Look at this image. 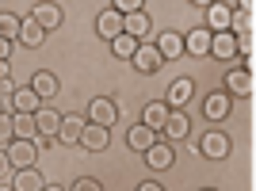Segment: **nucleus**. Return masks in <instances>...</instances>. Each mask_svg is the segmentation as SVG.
Returning <instances> with one entry per match:
<instances>
[{
	"mask_svg": "<svg viewBox=\"0 0 256 191\" xmlns=\"http://www.w3.org/2000/svg\"><path fill=\"white\" fill-rule=\"evenodd\" d=\"M73 191H104V188H100V180H92V176H80V180L73 184Z\"/></svg>",
	"mask_w": 256,
	"mask_h": 191,
	"instance_id": "7c9ffc66",
	"label": "nucleus"
},
{
	"mask_svg": "<svg viewBox=\"0 0 256 191\" xmlns=\"http://www.w3.org/2000/svg\"><path fill=\"white\" fill-rule=\"evenodd\" d=\"M134 50H138V38H130V34L111 38V54H115V58H122V62H130V58H134Z\"/></svg>",
	"mask_w": 256,
	"mask_h": 191,
	"instance_id": "bb28decb",
	"label": "nucleus"
},
{
	"mask_svg": "<svg viewBox=\"0 0 256 191\" xmlns=\"http://www.w3.org/2000/svg\"><path fill=\"white\" fill-rule=\"evenodd\" d=\"M164 134H168L172 142H180V138H188V130H192V118L184 115V111H168V118H164Z\"/></svg>",
	"mask_w": 256,
	"mask_h": 191,
	"instance_id": "dca6fc26",
	"label": "nucleus"
},
{
	"mask_svg": "<svg viewBox=\"0 0 256 191\" xmlns=\"http://www.w3.org/2000/svg\"><path fill=\"white\" fill-rule=\"evenodd\" d=\"M88 126L84 115H62V126H58V142L62 146H76L80 142V130Z\"/></svg>",
	"mask_w": 256,
	"mask_h": 191,
	"instance_id": "39448f33",
	"label": "nucleus"
},
{
	"mask_svg": "<svg viewBox=\"0 0 256 191\" xmlns=\"http://www.w3.org/2000/svg\"><path fill=\"white\" fill-rule=\"evenodd\" d=\"M107 142H111V134H107L104 126H96V122H88V126L80 130V142H76V146H84L88 153H100V149H107Z\"/></svg>",
	"mask_w": 256,
	"mask_h": 191,
	"instance_id": "1a4fd4ad",
	"label": "nucleus"
},
{
	"mask_svg": "<svg viewBox=\"0 0 256 191\" xmlns=\"http://www.w3.org/2000/svg\"><path fill=\"white\" fill-rule=\"evenodd\" d=\"M34 126H38V134L50 142H58V126H62V115L58 111H50V107H38L34 111Z\"/></svg>",
	"mask_w": 256,
	"mask_h": 191,
	"instance_id": "9b49d317",
	"label": "nucleus"
},
{
	"mask_svg": "<svg viewBox=\"0 0 256 191\" xmlns=\"http://www.w3.org/2000/svg\"><path fill=\"white\" fill-rule=\"evenodd\" d=\"M42 27H38V23H34V20H23L20 23V42L23 46H27V50H34V46H42Z\"/></svg>",
	"mask_w": 256,
	"mask_h": 191,
	"instance_id": "b1692460",
	"label": "nucleus"
},
{
	"mask_svg": "<svg viewBox=\"0 0 256 191\" xmlns=\"http://www.w3.org/2000/svg\"><path fill=\"white\" fill-rule=\"evenodd\" d=\"M226 88L234 96H248L252 92V73H245V69H230L226 73Z\"/></svg>",
	"mask_w": 256,
	"mask_h": 191,
	"instance_id": "aec40b11",
	"label": "nucleus"
},
{
	"mask_svg": "<svg viewBox=\"0 0 256 191\" xmlns=\"http://www.w3.org/2000/svg\"><path fill=\"white\" fill-rule=\"evenodd\" d=\"M42 188H46V180L38 176V168H23L12 176V191H42Z\"/></svg>",
	"mask_w": 256,
	"mask_h": 191,
	"instance_id": "f3484780",
	"label": "nucleus"
},
{
	"mask_svg": "<svg viewBox=\"0 0 256 191\" xmlns=\"http://www.w3.org/2000/svg\"><path fill=\"white\" fill-rule=\"evenodd\" d=\"M203 115L210 118V122H222V118L230 115V92H210L203 100Z\"/></svg>",
	"mask_w": 256,
	"mask_h": 191,
	"instance_id": "0eeeda50",
	"label": "nucleus"
},
{
	"mask_svg": "<svg viewBox=\"0 0 256 191\" xmlns=\"http://www.w3.org/2000/svg\"><path fill=\"white\" fill-rule=\"evenodd\" d=\"M0 191H12V184H0Z\"/></svg>",
	"mask_w": 256,
	"mask_h": 191,
	"instance_id": "e433bc0d",
	"label": "nucleus"
},
{
	"mask_svg": "<svg viewBox=\"0 0 256 191\" xmlns=\"http://www.w3.org/2000/svg\"><path fill=\"white\" fill-rule=\"evenodd\" d=\"M12 138H16L12 134V115H0V149H8Z\"/></svg>",
	"mask_w": 256,
	"mask_h": 191,
	"instance_id": "c756f323",
	"label": "nucleus"
},
{
	"mask_svg": "<svg viewBox=\"0 0 256 191\" xmlns=\"http://www.w3.org/2000/svg\"><path fill=\"white\" fill-rule=\"evenodd\" d=\"M210 54H214V58H222V62H230V58L237 54V38L230 31L214 34V38H210Z\"/></svg>",
	"mask_w": 256,
	"mask_h": 191,
	"instance_id": "4be33fe9",
	"label": "nucleus"
},
{
	"mask_svg": "<svg viewBox=\"0 0 256 191\" xmlns=\"http://www.w3.org/2000/svg\"><path fill=\"white\" fill-rule=\"evenodd\" d=\"M172 160H176V157H172V146H168V142H153V146L150 149H146V164H150V168H172Z\"/></svg>",
	"mask_w": 256,
	"mask_h": 191,
	"instance_id": "ddd939ff",
	"label": "nucleus"
},
{
	"mask_svg": "<svg viewBox=\"0 0 256 191\" xmlns=\"http://www.w3.org/2000/svg\"><path fill=\"white\" fill-rule=\"evenodd\" d=\"M8 176H16V168H12V160H8V153L0 149V184L8 180Z\"/></svg>",
	"mask_w": 256,
	"mask_h": 191,
	"instance_id": "2f4dec72",
	"label": "nucleus"
},
{
	"mask_svg": "<svg viewBox=\"0 0 256 191\" xmlns=\"http://www.w3.org/2000/svg\"><path fill=\"white\" fill-rule=\"evenodd\" d=\"M199 149H203V157H210V160H222L226 153H230V138H226L222 130H206V138L199 142Z\"/></svg>",
	"mask_w": 256,
	"mask_h": 191,
	"instance_id": "423d86ee",
	"label": "nucleus"
},
{
	"mask_svg": "<svg viewBox=\"0 0 256 191\" xmlns=\"http://www.w3.org/2000/svg\"><path fill=\"white\" fill-rule=\"evenodd\" d=\"M12 160V168L23 172V168H34V160H38V149H34V142H20V138H12V146L4 149Z\"/></svg>",
	"mask_w": 256,
	"mask_h": 191,
	"instance_id": "f257e3e1",
	"label": "nucleus"
},
{
	"mask_svg": "<svg viewBox=\"0 0 256 191\" xmlns=\"http://www.w3.org/2000/svg\"><path fill=\"white\" fill-rule=\"evenodd\" d=\"M88 122H96V126H104V130H111L115 126V118H118V107H115V100H107V96H100V100H92V107H88Z\"/></svg>",
	"mask_w": 256,
	"mask_h": 191,
	"instance_id": "f03ea898",
	"label": "nucleus"
},
{
	"mask_svg": "<svg viewBox=\"0 0 256 191\" xmlns=\"http://www.w3.org/2000/svg\"><path fill=\"white\" fill-rule=\"evenodd\" d=\"M192 96H195V80H192V76H180V80H172V84H168V107L180 111V107H188Z\"/></svg>",
	"mask_w": 256,
	"mask_h": 191,
	"instance_id": "6e6552de",
	"label": "nucleus"
},
{
	"mask_svg": "<svg viewBox=\"0 0 256 191\" xmlns=\"http://www.w3.org/2000/svg\"><path fill=\"white\" fill-rule=\"evenodd\" d=\"M130 62H134V69H138V73H157L160 65H164L153 42H138V50H134V58H130Z\"/></svg>",
	"mask_w": 256,
	"mask_h": 191,
	"instance_id": "7ed1b4c3",
	"label": "nucleus"
},
{
	"mask_svg": "<svg viewBox=\"0 0 256 191\" xmlns=\"http://www.w3.org/2000/svg\"><path fill=\"white\" fill-rule=\"evenodd\" d=\"M12 107H16V115H34V111L42 107V100H38L34 88L27 84V88H16V92H12Z\"/></svg>",
	"mask_w": 256,
	"mask_h": 191,
	"instance_id": "9d476101",
	"label": "nucleus"
},
{
	"mask_svg": "<svg viewBox=\"0 0 256 191\" xmlns=\"http://www.w3.org/2000/svg\"><path fill=\"white\" fill-rule=\"evenodd\" d=\"M4 76H12L8 73V62H0V80H4Z\"/></svg>",
	"mask_w": 256,
	"mask_h": 191,
	"instance_id": "f704fd0d",
	"label": "nucleus"
},
{
	"mask_svg": "<svg viewBox=\"0 0 256 191\" xmlns=\"http://www.w3.org/2000/svg\"><path fill=\"white\" fill-rule=\"evenodd\" d=\"M210 38L214 34L206 31V27H195V31L184 38V50L192 54V58H206V54H210Z\"/></svg>",
	"mask_w": 256,
	"mask_h": 191,
	"instance_id": "f8f14e48",
	"label": "nucleus"
},
{
	"mask_svg": "<svg viewBox=\"0 0 256 191\" xmlns=\"http://www.w3.org/2000/svg\"><path fill=\"white\" fill-rule=\"evenodd\" d=\"M31 20L42 27V31H50V27H62V8L58 4H34Z\"/></svg>",
	"mask_w": 256,
	"mask_h": 191,
	"instance_id": "2eb2a0df",
	"label": "nucleus"
},
{
	"mask_svg": "<svg viewBox=\"0 0 256 191\" xmlns=\"http://www.w3.org/2000/svg\"><path fill=\"white\" fill-rule=\"evenodd\" d=\"M8 54H12V42H4V38H0V62H8Z\"/></svg>",
	"mask_w": 256,
	"mask_h": 191,
	"instance_id": "72a5a7b5",
	"label": "nucleus"
},
{
	"mask_svg": "<svg viewBox=\"0 0 256 191\" xmlns=\"http://www.w3.org/2000/svg\"><path fill=\"white\" fill-rule=\"evenodd\" d=\"M153 46H157L160 62H172V58H180V54H184V38H180L176 31H164V34H160V38H157Z\"/></svg>",
	"mask_w": 256,
	"mask_h": 191,
	"instance_id": "4468645a",
	"label": "nucleus"
},
{
	"mask_svg": "<svg viewBox=\"0 0 256 191\" xmlns=\"http://www.w3.org/2000/svg\"><path fill=\"white\" fill-rule=\"evenodd\" d=\"M122 34H130V38L150 34V20H146V12H134V16H126V20H122Z\"/></svg>",
	"mask_w": 256,
	"mask_h": 191,
	"instance_id": "a878e982",
	"label": "nucleus"
},
{
	"mask_svg": "<svg viewBox=\"0 0 256 191\" xmlns=\"http://www.w3.org/2000/svg\"><path fill=\"white\" fill-rule=\"evenodd\" d=\"M230 20H234V4H206V31L210 34L230 31Z\"/></svg>",
	"mask_w": 256,
	"mask_h": 191,
	"instance_id": "20e7f679",
	"label": "nucleus"
},
{
	"mask_svg": "<svg viewBox=\"0 0 256 191\" xmlns=\"http://www.w3.org/2000/svg\"><path fill=\"white\" fill-rule=\"evenodd\" d=\"M203 191H214V188H203Z\"/></svg>",
	"mask_w": 256,
	"mask_h": 191,
	"instance_id": "58836bf2",
	"label": "nucleus"
},
{
	"mask_svg": "<svg viewBox=\"0 0 256 191\" xmlns=\"http://www.w3.org/2000/svg\"><path fill=\"white\" fill-rule=\"evenodd\" d=\"M153 142H157V130L142 126V122H138V126H134V130L126 134V146H130V149H138V153H146V149H150Z\"/></svg>",
	"mask_w": 256,
	"mask_h": 191,
	"instance_id": "5701e85b",
	"label": "nucleus"
},
{
	"mask_svg": "<svg viewBox=\"0 0 256 191\" xmlns=\"http://www.w3.org/2000/svg\"><path fill=\"white\" fill-rule=\"evenodd\" d=\"M138 191H164L160 184H153V180H146V184H138Z\"/></svg>",
	"mask_w": 256,
	"mask_h": 191,
	"instance_id": "473e14b6",
	"label": "nucleus"
},
{
	"mask_svg": "<svg viewBox=\"0 0 256 191\" xmlns=\"http://www.w3.org/2000/svg\"><path fill=\"white\" fill-rule=\"evenodd\" d=\"M96 31L104 34V38H118V34H122V16H118V12H100V20H96Z\"/></svg>",
	"mask_w": 256,
	"mask_h": 191,
	"instance_id": "a211bd4d",
	"label": "nucleus"
},
{
	"mask_svg": "<svg viewBox=\"0 0 256 191\" xmlns=\"http://www.w3.org/2000/svg\"><path fill=\"white\" fill-rule=\"evenodd\" d=\"M164 118H168V104H146V111H142V126H150V130H160L164 126Z\"/></svg>",
	"mask_w": 256,
	"mask_h": 191,
	"instance_id": "6ab92c4d",
	"label": "nucleus"
},
{
	"mask_svg": "<svg viewBox=\"0 0 256 191\" xmlns=\"http://www.w3.org/2000/svg\"><path fill=\"white\" fill-rule=\"evenodd\" d=\"M142 8H146L142 0H115V4H111V12H118L122 20H126V16H134V12H142Z\"/></svg>",
	"mask_w": 256,
	"mask_h": 191,
	"instance_id": "c85d7f7f",
	"label": "nucleus"
},
{
	"mask_svg": "<svg viewBox=\"0 0 256 191\" xmlns=\"http://www.w3.org/2000/svg\"><path fill=\"white\" fill-rule=\"evenodd\" d=\"M0 115H8V111H4V100H0Z\"/></svg>",
	"mask_w": 256,
	"mask_h": 191,
	"instance_id": "4c0bfd02",
	"label": "nucleus"
},
{
	"mask_svg": "<svg viewBox=\"0 0 256 191\" xmlns=\"http://www.w3.org/2000/svg\"><path fill=\"white\" fill-rule=\"evenodd\" d=\"M31 88H34V96H38V100H50L54 92H58V80H54V73H34L31 76Z\"/></svg>",
	"mask_w": 256,
	"mask_h": 191,
	"instance_id": "393cba45",
	"label": "nucleus"
},
{
	"mask_svg": "<svg viewBox=\"0 0 256 191\" xmlns=\"http://www.w3.org/2000/svg\"><path fill=\"white\" fill-rule=\"evenodd\" d=\"M42 191H65V188H62V184H46Z\"/></svg>",
	"mask_w": 256,
	"mask_h": 191,
	"instance_id": "c9c22d12",
	"label": "nucleus"
},
{
	"mask_svg": "<svg viewBox=\"0 0 256 191\" xmlns=\"http://www.w3.org/2000/svg\"><path fill=\"white\" fill-rule=\"evenodd\" d=\"M12 134H16L20 142H34V138H38L34 115H12Z\"/></svg>",
	"mask_w": 256,
	"mask_h": 191,
	"instance_id": "412c9836",
	"label": "nucleus"
},
{
	"mask_svg": "<svg viewBox=\"0 0 256 191\" xmlns=\"http://www.w3.org/2000/svg\"><path fill=\"white\" fill-rule=\"evenodd\" d=\"M20 23L23 20H16V16H8V12H0V38H4V42L20 38Z\"/></svg>",
	"mask_w": 256,
	"mask_h": 191,
	"instance_id": "cd10ccee",
	"label": "nucleus"
}]
</instances>
